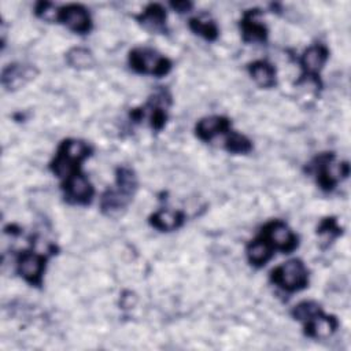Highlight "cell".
<instances>
[{
	"label": "cell",
	"mask_w": 351,
	"mask_h": 351,
	"mask_svg": "<svg viewBox=\"0 0 351 351\" xmlns=\"http://www.w3.org/2000/svg\"><path fill=\"white\" fill-rule=\"evenodd\" d=\"M62 189L64 192V199L71 204H89L95 195L93 185L81 171H77L63 181Z\"/></svg>",
	"instance_id": "52a82bcc"
},
{
	"label": "cell",
	"mask_w": 351,
	"mask_h": 351,
	"mask_svg": "<svg viewBox=\"0 0 351 351\" xmlns=\"http://www.w3.org/2000/svg\"><path fill=\"white\" fill-rule=\"evenodd\" d=\"M66 62L70 67L77 70H88L95 66L93 53L84 47H74L67 51Z\"/></svg>",
	"instance_id": "d6986e66"
},
{
	"label": "cell",
	"mask_w": 351,
	"mask_h": 351,
	"mask_svg": "<svg viewBox=\"0 0 351 351\" xmlns=\"http://www.w3.org/2000/svg\"><path fill=\"white\" fill-rule=\"evenodd\" d=\"M115 181H117V188L130 195L132 197L134 196L138 188V180L133 169L128 166H119L115 171Z\"/></svg>",
	"instance_id": "ffe728a7"
},
{
	"label": "cell",
	"mask_w": 351,
	"mask_h": 351,
	"mask_svg": "<svg viewBox=\"0 0 351 351\" xmlns=\"http://www.w3.org/2000/svg\"><path fill=\"white\" fill-rule=\"evenodd\" d=\"M245 254L250 265L255 267H262L271 259L273 248L263 237L259 236L248 243Z\"/></svg>",
	"instance_id": "ac0fdd59"
},
{
	"label": "cell",
	"mask_w": 351,
	"mask_h": 351,
	"mask_svg": "<svg viewBox=\"0 0 351 351\" xmlns=\"http://www.w3.org/2000/svg\"><path fill=\"white\" fill-rule=\"evenodd\" d=\"M58 22L78 34H86L92 29V18L88 10L81 4H67L60 7Z\"/></svg>",
	"instance_id": "ba28073f"
},
{
	"label": "cell",
	"mask_w": 351,
	"mask_h": 351,
	"mask_svg": "<svg viewBox=\"0 0 351 351\" xmlns=\"http://www.w3.org/2000/svg\"><path fill=\"white\" fill-rule=\"evenodd\" d=\"M34 12L38 18L47 22H58V18H59V8H56L49 1H38L36 4Z\"/></svg>",
	"instance_id": "d4e9b609"
},
{
	"label": "cell",
	"mask_w": 351,
	"mask_h": 351,
	"mask_svg": "<svg viewBox=\"0 0 351 351\" xmlns=\"http://www.w3.org/2000/svg\"><path fill=\"white\" fill-rule=\"evenodd\" d=\"M132 196L121 191L119 188L107 189L100 197V210L107 217H117L126 210L132 202Z\"/></svg>",
	"instance_id": "4fadbf2b"
},
{
	"label": "cell",
	"mask_w": 351,
	"mask_h": 351,
	"mask_svg": "<svg viewBox=\"0 0 351 351\" xmlns=\"http://www.w3.org/2000/svg\"><path fill=\"white\" fill-rule=\"evenodd\" d=\"M136 19L147 30L160 32V33L166 32V19H167L166 10L158 3L148 4L144 8V11L136 16Z\"/></svg>",
	"instance_id": "5bb4252c"
},
{
	"label": "cell",
	"mask_w": 351,
	"mask_h": 351,
	"mask_svg": "<svg viewBox=\"0 0 351 351\" xmlns=\"http://www.w3.org/2000/svg\"><path fill=\"white\" fill-rule=\"evenodd\" d=\"M310 173L315 176L317 184L322 191H332L340 181L346 180L350 174L348 162H336L335 154L325 152L318 155L310 163Z\"/></svg>",
	"instance_id": "6da1fadb"
},
{
	"label": "cell",
	"mask_w": 351,
	"mask_h": 351,
	"mask_svg": "<svg viewBox=\"0 0 351 351\" xmlns=\"http://www.w3.org/2000/svg\"><path fill=\"white\" fill-rule=\"evenodd\" d=\"M38 74V70L32 64L12 63L3 69L1 73V85L7 90H18L25 86L27 82L34 80Z\"/></svg>",
	"instance_id": "9c48e42d"
},
{
	"label": "cell",
	"mask_w": 351,
	"mask_h": 351,
	"mask_svg": "<svg viewBox=\"0 0 351 351\" xmlns=\"http://www.w3.org/2000/svg\"><path fill=\"white\" fill-rule=\"evenodd\" d=\"M47 256L36 251H22L16 259L18 274L30 285L40 287L45 271Z\"/></svg>",
	"instance_id": "5b68a950"
},
{
	"label": "cell",
	"mask_w": 351,
	"mask_h": 351,
	"mask_svg": "<svg viewBox=\"0 0 351 351\" xmlns=\"http://www.w3.org/2000/svg\"><path fill=\"white\" fill-rule=\"evenodd\" d=\"M270 281L285 292H298L308 285V270L303 261L293 258L270 271Z\"/></svg>",
	"instance_id": "7a4b0ae2"
},
{
	"label": "cell",
	"mask_w": 351,
	"mask_h": 351,
	"mask_svg": "<svg viewBox=\"0 0 351 351\" xmlns=\"http://www.w3.org/2000/svg\"><path fill=\"white\" fill-rule=\"evenodd\" d=\"M321 313H322L321 306L317 302H313V300H303V302L298 303L291 311L292 317L298 321H302V322H307V321H310L311 318H314L315 315H318Z\"/></svg>",
	"instance_id": "603a6c76"
},
{
	"label": "cell",
	"mask_w": 351,
	"mask_h": 351,
	"mask_svg": "<svg viewBox=\"0 0 351 351\" xmlns=\"http://www.w3.org/2000/svg\"><path fill=\"white\" fill-rule=\"evenodd\" d=\"M339 328V319L335 315L324 314V311L310 321L304 322V335L311 339H326Z\"/></svg>",
	"instance_id": "7c38bea8"
},
{
	"label": "cell",
	"mask_w": 351,
	"mask_h": 351,
	"mask_svg": "<svg viewBox=\"0 0 351 351\" xmlns=\"http://www.w3.org/2000/svg\"><path fill=\"white\" fill-rule=\"evenodd\" d=\"M185 222V214L180 210L162 208L149 217V225L160 232H173Z\"/></svg>",
	"instance_id": "9a60e30c"
},
{
	"label": "cell",
	"mask_w": 351,
	"mask_h": 351,
	"mask_svg": "<svg viewBox=\"0 0 351 351\" xmlns=\"http://www.w3.org/2000/svg\"><path fill=\"white\" fill-rule=\"evenodd\" d=\"M329 58V49L324 44H314L308 47L303 55L300 56V67L302 75L298 84L307 80H314L317 84L319 82V73L324 69L326 60Z\"/></svg>",
	"instance_id": "8992f818"
},
{
	"label": "cell",
	"mask_w": 351,
	"mask_h": 351,
	"mask_svg": "<svg viewBox=\"0 0 351 351\" xmlns=\"http://www.w3.org/2000/svg\"><path fill=\"white\" fill-rule=\"evenodd\" d=\"M259 236L263 237L271 245L273 250H278L285 254L292 252L299 244L298 236L291 230V228L285 222L280 219H273L263 225Z\"/></svg>",
	"instance_id": "277c9868"
},
{
	"label": "cell",
	"mask_w": 351,
	"mask_h": 351,
	"mask_svg": "<svg viewBox=\"0 0 351 351\" xmlns=\"http://www.w3.org/2000/svg\"><path fill=\"white\" fill-rule=\"evenodd\" d=\"M341 233H343V229H341V226H339L336 218H333V217L324 218L317 228V234L325 237L329 241L339 237Z\"/></svg>",
	"instance_id": "cb8c5ba5"
},
{
	"label": "cell",
	"mask_w": 351,
	"mask_h": 351,
	"mask_svg": "<svg viewBox=\"0 0 351 351\" xmlns=\"http://www.w3.org/2000/svg\"><path fill=\"white\" fill-rule=\"evenodd\" d=\"M189 29L195 33L203 37L207 41H215L218 38V26L211 19H203V18H192L189 19Z\"/></svg>",
	"instance_id": "44dd1931"
},
{
	"label": "cell",
	"mask_w": 351,
	"mask_h": 351,
	"mask_svg": "<svg viewBox=\"0 0 351 351\" xmlns=\"http://www.w3.org/2000/svg\"><path fill=\"white\" fill-rule=\"evenodd\" d=\"M56 154L67 158L71 162H75V163L81 165L88 156H90L92 148L88 143H85L82 140L67 138V140L62 141Z\"/></svg>",
	"instance_id": "e0dca14e"
},
{
	"label": "cell",
	"mask_w": 351,
	"mask_h": 351,
	"mask_svg": "<svg viewBox=\"0 0 351 351\" xmlns=\"http://www.w3.org/2000/svg\"><path fill=\"white\" fill-rule=\"evenodd\" d=\"M129 64L136 73L149 74L155 77H163L169 74L173 67V63L169 58L147 47H138L132 49L129 52Z\"/></svg>",
	"instance_id": "3957f363"
},
{
	"label": "cell",
	"mask_w": 351,
	"mask_h": 351,
	"mask_svg": "<svg viewBox=\"0 0 351 351\" xmlns=\"http://www.w3.org/2000/svg\"><path fill=\"white\" fill-rule=\"evenodd\" d=\"M261 11L258 8L247 10L240 21L243 41L245 43H265L267 40V27L258 19Z\"/></svg>",
	"instance_id": "30bf717a"
},
{
	"label": "cell",
	"mask_w": 351,
	"mask_h": 351,
	"mask_svg": "<svg viewBox=\"0 0 351 351\" xmlns=\"http://www.w3.org/2000/svg\"><path fill=\"white\" fill-rule=\"evenodd\" d=\"M230 130V121L222 115H211L202 118L196 126L195 133L202 141H210L218 134L228 133Z\"/></svg>",
	"instance_id": "8fae6325"
},
{
	"label": "cell",
	"mask_w": 351,
	"mask_h": 351,
	"mask_svg": "<svg viewBox=\"0 0 351 351\" xmlns=\"http://www.w3.org/2000/svg\"><path fill=\"white\" fill-rule=\"evenodd\" d=\"M170 5H171L173 10H176V11L180 12V14L188 12V11H191L192 7H193V4H192L191 1H171Z\"/></svg>",
	"instance_id": "484cf974"
},
{
	"label": "cell",
	"mask_w": 351,
	"mask_h": 351,
	"mask_svg": "<svg viewBox=\"0 0 351 351\" xmlns=\"http://www.w3.org/2000/svg\"><path fill=\"white\" fill-rule=\"evenodd\" d=\"M248 73L251 78L256 82L258 86L269 89L276 86L277 84V74L276 69L271 63L266 60H255L248 64Z\"/></svg>",
	"instance_id": "2e32d148"
},
{
	"label": "cell",
	"mask_w": 351,
	"mask_h": 351,
	"mask_svg": "<svg viewBox=\"0 0 351 351\" xmlns=\"http://www.w3.org/2000/svg\"><path fill=\"white\" fill-rule=\"evenodd\" d=\"M225 149L230 154H248L252 149V143L244 134L229 130L225 140Z\"/></svg>",
	"instance_id": "7402d4cb"
}]
</instances>
